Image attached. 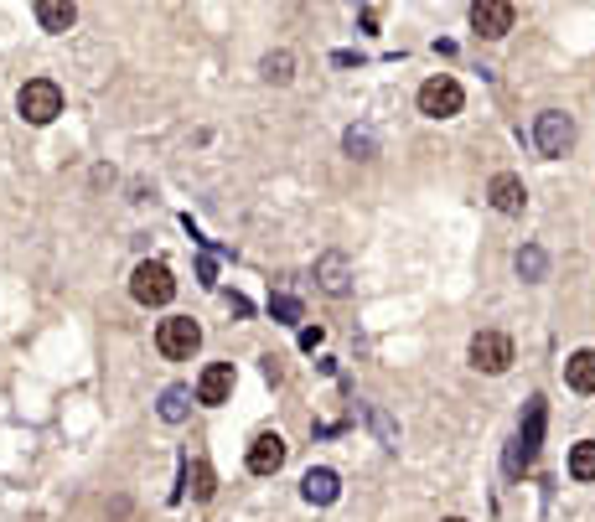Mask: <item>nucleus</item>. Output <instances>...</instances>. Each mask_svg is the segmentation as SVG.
Instances as JSON below:
<instances>
[{
    "label": "nucleus",
    "mask_w": 595,
    "mask_h": 522,
    "mask_svg": "<svg viewBox=\"0 0 595 522\" xmlns=\"http://www.w3.org/2000/svg\"><path fill=\"white\" fill-rule=\"evenodd\" d=\"M130 295L140 300V305H166L171 295H176V280H171V269L161 264V259H145L135 274H130Z\"/></svg>",
    "instance_id": "5"
},
{
    "label": "nucleus",
    "mask_w": 595,
    "mask_h": 522,
    "mask_svg": "<svg viewBox=\"0 0 595 522\" xmlns=\"http://www.w3.org/2000/svg\"><path fill=\"white\" fill-rule=\"evenodd\" d=\"M487 197H492V207H497V212H508V218H518V212L528 207V192H523V181H518L513 171H502V176H492V187H487Z\"/></svg>",
    "instance_id": "10"
},
{
    "label": "nucleus",
    "mask_w": 595,
    "mask_h": 522,
    "mask_svg": "<svg viewBox=\"0 0 595 522\" xmlns=\"http://www.w3.org/2000/svg\"><path fill=\"white\" fill-rule=\"evenodd\" d=\"M228 393H233V362H213L197 378V404H228Z\"/></svg>",
    "instance_id": "11"
},
{
    "label": "nucleus",
    "mask_w": 595,
    "mask_h": 522,
    "mask_svg": "<svg viewBox=\"0 0 595 522\" xmlns=\"http://www.w3.org/2000/svg\"><path fill=\"white\" fill-rule=\"evenodd\" d=\"M445 522H466V517H445Z\"/></svg>",
    "instance_id": "25"
},
{
    "label": "nucleus",
    "mask_w": 595,
    "mask_h": 522,
    "mask_svg": "<svg viewBox=\"0 0 595 522\" xmlns=\"http://www.w3.org/2000/svg\"><path fill=\"white\" fill-rule=\"evenodd\" d=\"M461 104H466V94H461V83L456 78H430L425 88H420V114H430V119H451V114H461Z\"/></svg>",
    "instance_id": "7"
},
{
    "label": "nucleus",
    "mask_w": 595,
    "mask_h": 522,
    "mask_svg": "<svg viewBox=\"0 0 595 522\" xmlns=\"http://www.w3.org/2000/svg\"><path fill=\"white\" fill-rule=\"evenodd\" d=\"M37 21H42V32H68L78 21V6L73 0H37Z\"/></svg>",
    "instance_id": "14"
},
{
    "label": "nucleus",
    "mask_w": 595,
    "mask_h": 522,
    "mask_svg": "<svg viewBox=\"0 0 595 522\" xmlns=\"http://www.w3.org/2000/svg\"><path fill=\"white\" fill-rule=\"evenodd\" d=\"M270 311H275V316H285V321H301V305H295L290 295H280V300H270Z\"/></svg>",
    "instance_id": "22"
},
{
    "label": "nucleus",
    "mask_w": 595,
    "mask_h": 522,
    "mask_svg": "<svg viewBox=\"0 0 595 522\" xmlns=\"http://www.w3.org/2000/svg\"><path fill=\"white\" fill-rule=\"evenodd\" d=\"M564 383H570L575 393H595V352L590 347L564 362Z\"/></svg>",
    "instance_id": "15"
},
{
    "label": "nucleus",
    "mask_w": 595,
    "mask_h": 522,
    "mask_svg": "<svg viewBox=\"0 0 595 522\" xmlns=\"http://www.w3.org/2000/svg\"><path fill=\"white\" fill-rule=\"evenodd\" d=\"M259 68H264V78H270V83H290L295 78V57L290 52H270Z\"/></svg>",
    "instance_id": "19"
},
{
    "label": "nucleus",
    "mask_w": 595,
    "mask_h": 522,
    "mask_svg": "<svg viewBox=\"0 0 595 522\" xmlns=\"http://www.w3.org/2000/svg\"><path fill=\"white\" fill-rule=\"evenodd\" d=\"M264 373H270V383H280V378H285V367H280V357H264Z\"/></svg>",
    "instance_id": "24"
},
{
    "label": "nucleus",
    "mask_w": 595,
    "mask_h": 522,
    "mask_svg": "<svg viewBox=\"0 0 595 522\" xmlns=\"http://www.w3.org/2000/svg\"><path fill=\"white\" fill-rule=\"evenodd\" d=\"M533 145L544 150V156H570L575 145V119L564 109H544L539 119H533Z\"/></svg>",
    "instance_id": "3"
},
{
    "label": "nucleus",
    "mask_w": 595,
    "mask_h": 522,
    "mask_svg": "<svg viewBox=\"0 0 595 522\" xmlns=\"http://www.w3.org/2000/svg\"><path fill=\"white\" fill-rule=\"evenodd\" d=\"M213 466H207V460H192V466H187V491H192V497L197 502H207V497H213Z\"/></svg>",
    "instance_id": "16"
},
{
    "label": "nucleus",
    "mask_w": 595,
    "mask_h": 522,
    "mask_svg": "<svg viewBox=\"0 0 595 522\" xmlns=\"http://www.w3.org/2000/svg\"><path fill=\"white\" fill-rule=\"evenodd\" d=\"M16 109H21L26 125H52V119L63 114V88L52 78H26L21 94H16Z\"/></svg>",
    "instance_id": "1"
},
{
    "label": "nucleus",
    "mask_w": 595,
    "mask_h": 522,
    "mask_svg": "<svg viewBox=\"0 0 595 522\" xmlns=\"http://www.w3.org/2000/svg\"><path fill=\"white\" fill-rule=\"evenodd\" d=\"M513 21H518L513 0H476V6H471V26H476L482 37H508Z\"/></svg>",
    "instance_id": "8"
},
{
    "label": "nucleus",
    "mask_w": 595,
    "mask_h": 522,
    "mask_svg": "<svg viewBox=\"0 0 595 522\" xmlns=\"http://www.w3.org/2000/svg\"><path fill=\"white\" fill-rule=\"evenodd\" d=\"M301 491H306V502L326 507V502H337V491H342V481H337V471H326V466H316V471H306Z\"/></svg>",
    "instance_id": "13"
},
{
    "label": "nucleus",
    "mask_w": 595,
    "mask_h": 522,
    "mask_svg": "<svg viewBox=\"0 0 595 522\" xmlns=\"http://www.w3.org/2000/svg\"><path fill=\"white\" fill-rule=\"evenodd\" d=\"M471 367H476V373H508V362H513V342H508V336H502V331H476L471 336Z\"/></svg>",
    "instance_id": "6"
},
{
    "label": "nucleus",
    "mask_w": 595,
    "mask_h": 522,
    "mask_svg": "<svg viewBox=\"0 0 595 522\" xmlns=\"http://www.w3.org/2000/svg\"><path fill=\"white\" fill-rule=\"evenodd\" d=\"M285 455H290V445L275 435V429H264V435H254V445H249V471L254 476H275L285 466Z\"/></svg>",
    "instance_id": "9"
},
{
    "label": "nucleus",
    "mask_w": 595,
    "mask_h": 522,
    "mask_svg": "<svg viewBox=\"0 0 595 522\" xmlns=\"http://www.w3.org/2000/svg\"><path fill=\"white\" fill-rule=\"evenodd\" d=\"M187 404H192L187 388H166V393H161V419H166V424H182V419H187Z\"/></svg>",
    "instance_id": "18"
},
{
    "label": "nucleus",
    "mask_w": 595,
    "mask_h": 522,
    "mask_svg": "<svg viewBox=\"0 0 595 522\" xmlns=\"http://www.w3.org/2000/svg\"><path fill=\"white\" fill-rule=\"evenodd\" d=\"M156 347H161V357H171V362H187V357L202 347V326H197L192 316H171V321H161V331H156Z\"/></svg>",
    "instance_id": "4"
},
{
    "label": "nucleus",
    "mask_w": 595,
    "mask_h": 522,
    "mask_svg": "<svg viewBox=\"0 0 595 522\" xmlns=\"http://www.w3.org/2000/svg\"><path fill=\"white\" fill-rule=\"evenodd\" d=\"M347 150H352V156H373V150H378V140H373V130H347Z\"/></svg>",
    "instance_id": "21"
},
{
    "label": "nucleus",
    "mask_w": 595,
    "mask_h": 522,
    "mask_svg": "<svg viewBox=\"0 0 595 522\" xmlns=\"http://www.w3.org/2000/svg\"><path fill=\"white\" fill-rule=\"evenodd\" d=\"M301 347H306V352L321 347V326H306V331H301Z\"/></svg>",
    "instance_id": "23"
},
{
    "label": "nucleus",
    "mask_w": 595,
    "mask_h": 522,
    "mask_svg": "<svg viewBox=\"0 0 595 522\" xmlns=\"http://www.w3.org/2000/svg\"><path fill=\"white\" fill-rule=\"evenodd\" d=\"M570 476L575 481H595V440H580L570 450Z\"/></svg>",
    "instance_id": "17"
},
{
    "label": "nucleus",
    "mask_w": 595,
    "mask_h": 522,
    "mask_svg": "<svg viewBox=\"0 0 595 522\" xmlns=\"http://www.w3.org/2000/svg\"><path fill=\"white\" fill-rule=\"evenodd\" d=\"M544 269H549L544 249H523L518 254V274H523V280H544Z\"/></svg>",
    "instance_id": "20"
},
{
    "label": "nucleus",
    "mask_w": 595,
    "mask_h": 522,
    "mask_svg": "<svg viewBox=\"0 0 595 522\" xmlns=\"http://www.w3.org/2000/svg\"><path fill=\"white\" fill-rule=\"evenodd\" d=\"M316 280H321L326 295H347V290H352V269H347L342 254H321V259H316Z\"/></svg>",
    "instance_id": "12"
},
{
    "label": "nucleus",
    "mask_w": 595,
    "mask_h": 522,
    "mask_svg": "<svg viewBox=\"0 0 595 522\" xmlns=\"http://www.w3.org/2000/svg\"><path fill=\"white\" fill-rule=\"evenodd\" d=\"M539 440H544V398H528V414H523V429H518V440L508 445V476H523L533 466V455H539Z\"/></svg>",
    "instance_id": "2"
}]
</instances>
